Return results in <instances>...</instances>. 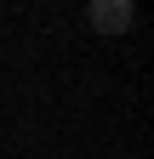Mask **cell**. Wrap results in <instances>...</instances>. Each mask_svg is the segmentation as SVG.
<instances>
[{
    "label": "cell",
    "instance_id": "cell-1",
    "mask_svg": "<svg viewBox=\"0 0 154 159\" xmlns=\"http://www.w3.org/2000/svg\"><path fill=\"white\" fill-rule=\"evenodd\" d=\"M86 23L97 34H126L131 23H137V0H91L86 6Z\"/></svg>",
    "mask_w": 154,
    "mask_h": 159
}]
</instances>
